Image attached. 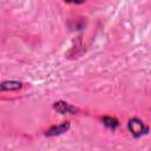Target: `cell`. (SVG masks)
Listing matches in <instances>:
<instances>
[{
  "label": "cell",
  "mask_w": 151,
  "mask_h": 151,
  "mask_svg": "<svg viewBox=\"0 0 151 151\" xmlns=\"http://www.w3.org/2000/svg\"><path fill=\"white\" fill-rule=\"evenodd\" d=\"M127 130L134 138H140L142 136L147 134V132H149V127L143 123V120H140L139 118H136V117L129 119Z\"/></svg>",
  "instance_id": "1"
},
{
  "label": "cell",
  "mask_w": 151,
  "mask_h": 151,
  "mask_svg": "<svg viewBox=\"0 0 151 151\" xmlns=\"http://www.w3.org/2000/svg\"><path fill=\"white\" fill-rule=\"evenodd\" d=\"M53 109L60 113V114H76L78 112V109L74 107L73 105L64 101V100H58L53 104Z\"/></svg>",
  "instance_id": "2"
},
{
  "label": "cell",
  "mask_w": 151,
  "mask_h": 151,
  "mask_svg": "<svg viewBox=\"0 0 151 151\" xmlns=\"http://www.w3.org/2000/svg\"><path fill=\"white\" fill-rule=\"evenodd\" d=\"M70 126H71L70 122H63L58 125H53L47 131H45V136L46 137H55V136L64 134L65 132H67L70 130Z\"/></svg>",
  "instance_id": "3"
},
{
  "label": "cell",
  "mask_w": 151,
  "mask_h": 151,
  "mask_svg": "<svg viewBox=\"0 0 151 151\" xmlns=\"http://www.w3.org/2000/svg\"><path fill=\"white\" fill-rule=\"evenodd\" d=\"M22 86H24V84L21 81H18V80L1 81L0 83V92H5V91H18V90H21Z\"/></svg>",
  "instance_id": "4"
},
{
  "label": "cell",
  "mask_w": 151,
  "mask_h": 151,
  "mask_svg": "<svg viewBox=\"0 0 151 151\" xmlns=\"http://www.w3.org/2000/svg\"><path fill=\"white\" fill-rule=\"evenodd\" d=\"M101 123L106 129L112 130V131H114V130H117L119 127V120L117 118H113V117L105 116V117L101 118Z\"/></svg>",
  "instance_id": "5"
},
{
  "label": "cell",
  "mask_w": 151,
  "mask_h": 151,
  "mask_svg": "<svg viewBox=\"0 0 151 151\" xmlns=\"http://www.w3.org/2000/svg\"><path fill=\"white\" fill-rule=\"evenodd\" d=\"M65 2L67 4H73V5H80V4H84L86 0H64Z\"/></svg>",
  "instance_id": "6"
}]
</instances>
